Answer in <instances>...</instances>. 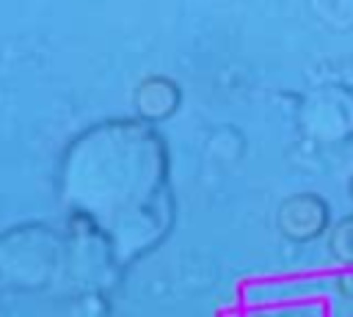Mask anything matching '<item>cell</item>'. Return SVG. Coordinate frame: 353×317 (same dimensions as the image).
<instances>
[{"instance_id":"1","label":"cell","mask_w":353,"mask_h":317,"mask_svg":"<svg viewBox=\"0 0 353 317\" xmlns=\"http://www.w3.org/2000/svg\"><path fill=\"white\" fill-rule=\"evenodd\" d=\"M331 207L317 193H295L279 209V229L295 243H312L328 232Z\"/></svg>"},{"instance_id":"4","label":"cell","mask_w":353,"mask_h":317,"mask_svg":"<svg viewBox=\"0 0 353 317\" xmlns=\"http://www.w3.org/2000/svg\"><path fill=\"white\" fill-rule=\"evenodd\" d=\"M347 190H350V198H353V176H350V185H347Z\"/></svg>"},{"instance_id":"3","label":"cell","mask_w":353,"mask_h":317,"mask_svg":"<svg viewBox=\"0 0 353 317\" xmlns=\"http://www.w3.org/2000/svg\"><path fill=\"white\" fill-rule=\"evenodd\" d=\"M336 292L345 300H353V265H345V270L336 276Z\"/></svg>"},{"instance_id":"2","label":"cell","mask_w":353,"mask_h":317,"mask_svg":"<svg viewBox=\"0 0 353 317\" xmlns=\"http://www.w3.org/2000/svg\"><path fill=\"white\" fill-rule=\"evenodd\" d=\"M328 251L339 265H353V212L328 229Z\"/></svg>"}]
</instances>
